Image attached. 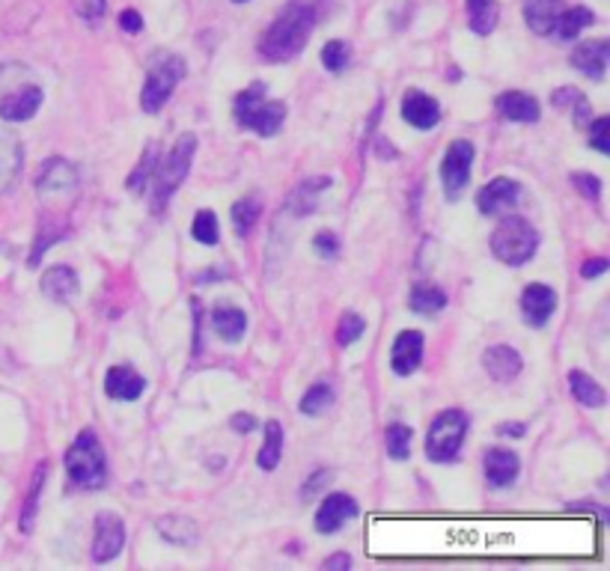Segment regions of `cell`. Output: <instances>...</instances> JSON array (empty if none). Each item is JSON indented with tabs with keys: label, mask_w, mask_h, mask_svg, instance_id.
<instances>
[{
	"label": "cell",
	"mask_w": 610,
	"mask_h": 571,
	"mask_svg": "<svg viewBox=\"0 0 610 571\" xmlns=\"http://www.w3.org/2000/svg\"><path fill=\"white\" fill-rule=\"evenodd\" d=\"M316 27V9L310 3H289L262 33L259 39V57L265 63H289L295 60L304 45L310 42Z\"/></svg>",
	"instance_id": "1"
},
{
	"label": "cell",
	"mask_w": 610,
	"mask_h": 571,
	"mask_svg": "<svg viewBox=\"0 0 610 571\" xmlns=\"http://www.w3.org/2000/svg\"><path fill=\"white\" fill-rule=\"evenodd\" d=\"M194 152H197V137L194 134H182L176 140V146L164 155V161L158 158L155 173H152V188H155L152 191V212L155 215H164V209L173 200L176 188L188 179Z\"/></svg>",
	"instance_id": "2"
},
{
	"label": "cell",
	"mask_w": 610,
	"mask_h": 571,
	"mask_svg": "<svg viewBox=\"0 0 610 571\" xmlns=\"http://www.w3.org/2000/svg\"><path fill=\"white\" fill-rule=\"evenodd\" d=\"M66 473L78 488L96 491L108 482V458L93 429H84L66 450Z\"/></svg>",
	"instance_id": "3"
},
{
	"label": "cell",
	"mask_w": 610,
	"mask_h": 571,
	"mask_svg": "<svg viewBox=\"0 0 610 571\" xmlns=\"http://www.w3.org/2000/svg\"><path fill=\"white\" fill-rule=\"evenodd\" d=\"M536 250H539V232L533 229L530 221H524L518 215H506L491 232V253L503 265L518 268V265L530 262Z\"/></svg>",
	"instance_id": "4"
},
{
	"label": "cell",
	"mask_w": 610,
	"mask_h": 571,
	"mask_svg": "<svg viewBox=\"0 0 610 571\" xmlns=\"http://www.w3.org/2000/svg\"><path fill=\"white\" fill-rule=\"evenodd\" d=\"M236 119L242 128L256 131L259 137H271L283 128L286 105L283 102H268L265 99V84L256 81L247 90L236 96Z\"/></svg>",
	"instance_id": "5"
},
{
	"label": "cell",
	"mask_w": 610,
	"mask_h": 571,
	"mask_svg": "<svg viewBox=\"0 0 610 571\" xmlns=\"http://www.w3.org/2000/svg\"><path fill=\"white\" fill-rule=\"evenodd\" d=\"M465 435H468V414L459 411V408L441 411L432 420L429 435H426V456H429V461H435V464L456 461V456L462 453Z\"/></svg>",
	"instance_id": "6"
},
{
	"label": "cell",
	"mask_w": 610,
	"mask_h": 571,
	"mask_svg": "<svg viewBox=\"0 0 610 571\" xmlns=\"http://www.w3.org/2000/svg\"><path fill=\"white\" fill-rule=\"evenodd\" d=\"M182 75H185L182 57H176V54L155 57L149 72H146V84L140 90V108L146 114H158L170 102V96H173L176 84L182 81Z\"/></svg>",
	"instance_id": "7"
},
{
	"label": "cell",
	"mask_w": 610,
	"mask_h": 571,
	"mask_svg": "<svg viewBox=\"0 0 610 571\" xmlns=\"http://www.w3.org/2000/svg\"><path fill=\"white\" fill-rule=\"evenodd\" d=\"M474 167V143L471 140H453L444 161H441V185L450 200H459L465 185L471 182Z\"/></svg>",
	"instance_id": "8"
},
{
	"label": "cell",
	"mask_w": 610,
	"mask_h": 571,
	"mask_svg": "<svg viewBox=\"0 0 610 571\" xmlns=\"http://www.w3.org/2000/svg\"><path fill=\"white\" fill-rule=\"evenodd\" d=\"M125 545V524L117 512H99L96 515V536H93V560L111 563L117 560Z\"/></svg>",
	"instance_id": "9"
},
{
	"label": "cell",
	"mask_w": 610,
	"mask_h": 571,
	"mask_svg": "<svg viewBox=\"0 0 610 571\" xmlns=\"http://www.w3.org/2000/svg\"><path fill=\"white\" fill-rule=\"evenodd\" d=\"M358 500L349 497V494H328L322 497L319 509H316V533L322 536H331V533H340L352 518H358Z\"/></svg>",
	"instance_id": "10"
},
{
	"label": "cell",
	"mask_w": 610,
	"mask_h": 571,
	"mask_svg": "<svg viewBox=\"0 0 610 571\" xmlns=\"http://www.w3.org/2000/svg\"><path fill=\"white\" fill-rule=\"evenodd\" d=\"M518 200H521V185L512 182V179H506V176H497V179H491V182H486V185L480 188V194H477V209H480L486 218H491V215H506V212H512V209L518 206Z\"/></svg>",
	"instance_id": "11"
},
{
	"label": "cell",
	"mask_w": 610,
	"mask_h": 571,
	"mask_svg": "<svg viewBox=\"0 0 610 571\" xmlns=\"http://www.w3.org/2000/svg\"><path fill=\"white\" fill-rule=\"evenodd\" d=\"M557 310V292L545 283H530L521 292V316L530 328H545Z\"/></svg>",
	"instance_id": "12"
},
{
	"label": "cell",
	"mask_w": 610,
	"mask_h": 571,
	"mask_svg": "<svg viewBox=\"0 0 610 571\" xmlns=\"http://www.w3.org/2000/svg\"><path fill=\"white\" fill-rule=\"evenodd\" d=\"M78 188V170L63 161V158H48L36 176V191L51 197V194H72Z\"/></svg>",
	"instance_id": "13"
},
{
	"label": "cell",
	"mask_w": 610,
	"mask_h": 571,
	"mask_svg": "<svg viewBox=\"0 0 610 571\" xmlns=\"http://www.w3.org/2000/svg\"><path fill=\"white\" fill-rule=\"evenodd\" d=\"M423 334L420 331H402L396 340H393V348H390V369L402 378L414 375L420 360H423Z\"/></svg>",
	"instance_id": "14"
},
{
	"label": "cell",
	"mask_w": 610,
	"mask_h": 571,
	"mask_svg": "<svg viewBox=\"0 0 610 571\" xmlns=\"http://www.w3.org/2000/svg\"><path fill=\"white\" fill-rule=\"evenodd\" d=\"M402 119L411 128L429 131V128H435L441 122V105L423 90H408L405 99H402Z\"/></svg>",
	"instance_id": "15"
},
{
	"label": "cell",
	"mask_w": 610,
	"mask_h": 571,
	"mask_svg": "<svg viewBox=\"0 0 610 571\" xmlns=\"http://www.w3.org/2000/svg\"><path fill=\"white\" fill-rule=\"evenodd\" d=\"M608 57H610L608 39H590V42H581V45L572 51V66H575L578 72H584L587 78H593V81H605Z\"/></svg>",
	"instance_id": "16"
},
{
	"label": "cell",
	"mask_w": 610,
	"mask_h": 571,
	"mask_svg": "<svg viewBox=\"0 0 610 571\" xmlns=\"http://www.w3.org/2000/svg\"><path fill=\"white\" fill-rule=\"evenodd\" d=\"M21 164H24V149L18 134H12L9 128H0V194H9L21 176Z\"/></svg>",
	"instance_id": "17"
},
{
	"label": "cell",
	"mask_w": 610,
	"mask_h": 571,
	"mask_svg": "<svg viewBox=\"0 0 610 571\" xmlns=\"http://www.w3.org/2000/svg\"><path fill=\"white\" fill-rule=\"evenodd\" d=\"M39 105H42V87H33V84L18 87V90L6 93L0 99V119H6V122H27L30 116L39 111Z\"/></svg>",
	"instance_id": "18"
},
{
	"label": "cell",
	"mask_w": 610,
	"mask_h": 571,
	"mask_svg": "<svg viewBox=\"0 0 610 571\" xmlns=\"http://www.w3.org/2000/svg\"><path fill=\"white\" fill-rule=\"evenodd\" d=\"M521 366H524L521 354L515 348H509V345H491L483 354V369L488 372V378L497 381V384H509L521 372Z\"/></svg>",
	"instance_id": "19"
},
{
	"label": "cell",
	"mask_w": 610,
	"mask_h": 571,
	"mask_svg": "<svg viewBox=\"0 0 610 571\" xmlns=\"http://www.w3.org/2000/svg\"><path fill=\"white\" fill-rule=\"evenodd\" d=\"M331 185H334V179H331V176H310V179L298 182V185H295V191L289 194V209H292V215H298V218L313 215V212L319 209L322 194H325Z\"/></svg>",
	"instance_id": "20"
},
{
	"label": "cell",
	"mask_w": 610,
	"mask_h": 571,
	"mask_svg": "<svg viewBox=\"0 0 610 571\" xmlns=\"http://www.w3.org/2000/svg\"><path fill=\"white\" fill-rule=\"evenodd\" d=\"M483 467H486L488 485L494 488H506L518 479L521 473V458L515 456L512 450H503V447H491L483 458Z\"/></svg>",
	"instance_id": "21"
},
{
	"label": "cell",
	"mask_w": 610,
	"mask_h": 571,
	"mask_svg": "<svg viewBox=\"0 0 610 571\" xmlns=\"http://www.w3.org/2000/svg\"><path fill=\"white\" fill-rule=\"evenodd\" d=\"M146 390V381L131 366H111L105 375V393L117 402H134Z\"/></svg>",
	"instance_id": "22"
},
{
	"label": "cell",
	"mask_w": 610,
	"mask_h": 571,
	"mask_svg": "<svg viewBox=\"0 0 610 571\" xmlns=\"http://www.w3.org/2000/svg\"><path fill=\"white\" fill-rule=\"evenodd\" d=\"M497 111H500L503 119H509V122H524V125L539 122V116H542L539 102H536L530 93H521V90H506V93H500V96H497Z\"/></svg>",
	"instance_id": "23"
},
{
	"label": "cell",
	"mask_w": 610,
	"mask_h": 571,
	"mask_svg": "<svg viewBox=\"0 0 610 571\" xmlns=\"http://www.w3.org/2000/svg\"><path fill=\"white\" fill-rule=\"evenodd\" d=\"M42 295L63 304V301H72L78 295V274L69 268V265H54L42 274Z\"/></svg>",
	"instance_id": "24"
},
{
	"label": "cell",
	"mask_w": 610,
	"mask_h": 571,
	"mask_svg": "<svg viewBox=\"0 0 610 571\" xmlns=\"http://www.w3.org/2000/svg\"><path fill=\"white\" fill-rule=\"evenodd\" d=\"M212 325H215V334H218L224 343H239L244 337V331H247V316H244V310H239L236 304L221 301V304H215V310H212Z\"/></svg>",
	"instance_id": "25"
},
{
	"label": "cell",
	"mask_w": 610,
	"mask_h": 571,
	"mask_svg": "<svg viewBox=\"0 0 610 571\" xmlns=\"http://www.w3.org/2000/svg\"><path fill=\"white\" fill-rule=\"evenodd\" d=\"M155 527H158L161 539L176 545V548H188V545H194L200 539L197 524L191 518H182V515H164Z\"/></svg>",
	"instance_id": "26"
},
{
	"label": "cell",
	"mask_w": 610,
	"mask_h": 571,
	"mask_svg": "<svg viewBox=\"0 0 610 571\" xmlns=\"http://www.w3.org/2000/svg\"><path fill=\"white\" fill-rule=\"evenodd\" d=\"M560 6L563 0H524V18H527V27L539 36L551 33L554 30V21L560 15Z\"/></svg>",
	"instance_id": "27"
},
{
	"label": "cell",
	"mask_w": 610,
	"mask_h": 571,
	"mask_svg": "<svg viewBox=\"0 0 610 571\" xmlns=\"http://www.w3.org/2000/svg\"><path fill=\"white\" fill-rule=\"evenodd\" d=\"M596 21V12L593 9H587V6H572V9H566V12H560L557 15V21H554V36L560 39V42H566V39H575L584 27H590Z\"/></svg>",
	"instance_id": "28"
},
{
	"label": "cell",
	"mask_w": 610,
	"mask_h": 571,
	"mask_svg": "<svg viewBox=\"0 0 610 571\" xmlns=\"http://www.w3.org/2000/svg\"><path fill=\"white\" fill-rule=\"evenodd\" d=\"M569 387H572V396H575L584 408H602V405L608 402L602 384H599L593 375H587V372H578V369L569 372Z\"/></svg>",
	"instance_id": "29"
},
{
	"label": "cell",
	"mask_w": 610,
	"mask_h": 571,
	"mask_svg": "<svg viewBox=\"0 0 610 571\" xmlns=\"http://www.w3.org/2000/svg\"><path fill=\"white\" fill-rule=\"evenodd\" d=\"M408 304H411L414 313L438 316V313L447 307V295H444V289H438V286H432V283H417V286L411 289Z\"/></svg>",
	"instance_id": "30"
},
{
	"label": "cell",
	"mask_w": 610,
	"mask_h": 571,
	"mask_svg": "<svg viewBox=\"0 0 610 571\" xmlns=\"http://www.w3.org/2000/svg\"><path fill=\"white\" fill-rule=\"evenodd\" d=\"M465 9H468V27L477 36H488L497 27V15H500L497 0H465Z\"/></svg>",
	"instance_id": "31"
},
{
	"label": "cell",
	"mask_w": 610,
	"mask_h": 571,
	"mask_svg": "<svg viewBox=\"0 0 610 571\" xmlns=\"http://www.w3.org/2000/svg\"><path fill=\"white\" fill-rule=\"evenodd\" d=\"M280 456H283V426H280L277 420H268V423H265V441H262V447H259L256 461H259L262 470H277Z\"/></svg>",
	"instance_id": "32"
},
{
	"label": "cell",
	"mask_w": 610,
	"mask_h": 571,
	"mask_svg": "<svg viewBox=\"0 0 610 571\" xmlns=\"http://www.w3.org/2000/svg\"><path fill=\"white\" fill-rule=\"evenodd\" d=\"M331 405H334V387L325 384V381L313 384V387L301 396V402H298L301 414H307V417H322Z\"/></svg>",
	"instance_id": "33"
},
{
	"label": "cell",
	"mask_w": 610,
	"mask_h": 571,
	"mask_svg": "<svg viewBox=\"0 0 610 571\" xmlns=\"http://www.w3.org/2000/svg\"><path fill=\"white\" fill-rule=\"evenodd\" d=\"M259 215H262V200H259V197H242V200H236L233 209H230V221H233V227H236V232H239L242 238L250 229L256 227Z\"/></svg>",
	"instance_id": "34"
},
{
	"label": "cell",
	"mask_w": 610,
	"mask_h": 571,
	"mask_svg": "<svg viewBox=\"0 0 610 571\" xmlns=\"http://www.w3.org/2000/svg\"><path fill=\"white\" fill-rule=\"evenodd\" d=\"M45 479H48V461H42L33 473V485L27 491V500H24V512H21V533H30L33 530V521H36V503H39V494L45 488Z\"/></svg>",
	"instance_id": "35"
},
{
	"label": "cell",
	"mask_w": 610,
	"mask_h": 571,
	"mask_svg": "<svg viewBox=\"0 0 610 571\" xmlns=\"http://www.w3.org/2000/svg\"><path fill=\"white\" fill-rule=\"evenodd\" d=\"M155 164H158V146H155V143H149V146H146V152H143V158H140V164H137V167H134V173L128 176L125 188H128L131 194H143L146 182H149V179H152V173H155Z\"/></svg>",
	"instance_id": "36"
},
{
	"label": "cell",
	"mask_w": 610,
	"mask_h": 571,
	"mask_svg": "<svg viewBox=\"0 0 610 571\" xmlns=\"http://www.w3.org/2000/svg\"><path fill=\"white\" fill-rule=\"evenodd\" d=\"M411 429L405 426V423H390L387 426V453H390V458H396V461H405V458L411 456Z\"/></svg>",
	"instance_id": "37"
},
{
	"label": "cell",
	"mask_w": 610,
	"mask_h": 571,
	"mask_svg": "<svg viewBox=\"0 0 610 571\" xmlns=\"http://www.w3.org/2000/svg\"><path fill=\"white\" fill-rule=\"evenodd\" d=\"M191 235L200 241V244H218V238H221V227H218V218H215V212L212 209H200L197 215H194V224H191Z\"/></svg>",
	"instance_id": "38"
},
{
	"label": "cell",
	"mask_w": 610,
	"mask_h": 571,
	"mask_svg": "<svg viewBox=\"0 0 610 571\" xmlns=\"http://www.w3.org/2000/svg\"><path fill=\"white\" fill-rule=\"evenodd\" d=\"M349 57H352V51H349V45L340 42V39H334V42H328V45L322 48V66H325L328 72H334V75H340V72L349 66Z\"/></svg>",
	"instance_id": "39"
},
{
	"label": "cell",
	"mask_w": 610,
	"mask_h": 571,
	"mask_svg": "<svg viewBox=\"0 0 610 571\" xmlns=\"http://www.w3.org/2000/svg\"><path fill=\"white\" fill-rule=\"evenodd\" d=\"M364 331V319H361L358 313H346V316L340 319V325H337V343L343 345V348H349V345H355L364 337Z\"/></svg>",
	"instance_id": "40"
},
{
	"label": "cell",
	"mask_w": 610,
	"mask_h": 571,
	"mask_svg": "<svg viewBox=\"0 0 610 571\" xmlns=\"http://www.w3.org/2000/svg\"><path fill=\"white\" fill-rule=\"evenodd\" d=\"M608 128H610L608 116H593L590 125H587V131H590V143H593V149H599L602 155H610Z\"/></svg>",
	"instance_id": "41"
},
{
	"label": "cell",
	"mask_w": 610,
	"mask_h": 571,
	"mask_svg": "<svg viewBox=\"0 0 610 571\" xmlns=\"http://www.w3.org/2000/svg\"><path fill=\"white\" fill-rule=\"evenodd\" d=\"M572 185L578 188V194H581L584 200L599 203V197H602V182H599V176H593V173H572Z\"/></svg>",
	"instance_id": "42"
},
{
	"label": "cell",
	"mask_w": 610,
	"mask_h": 571,
	"mask_svg": "<svg viewBox=\"0 0 610 571\" xmlns=\"http://www.w3.org/2000/svg\"><path fill=\"white\" fill-rule=\"evenodd\" d=\"M72 9L78 12V18H84L87 24H96L105 18L108 12V0H72Z\"/></svg>",
	"instance_id": "43"
},
{
	"label": "cell",
	"mask_w": 610,
	"mask_h": 571,
	"mask_svg": "<svg viewBox=\"0 0 610 571\" xmlns=\"http://www.w3.org/2000/svg\"><path fill=\"white\" fill-rule=\"evenodd\" d=\"M313 250H316V256H322V259H337V253H340V238H337V232H331V229L316 232Z\"/></svg>",
	"instance_id": "44"
},
{
	"label": "cell",
	"mask_w": 610,
	"mask_h": 571,
	"mask_svg": "<svg viewBox=\"0 0 610 571\" xmlns=\"http://www.w3.org/2000/svg\"><path fill=\"white\" fill-rule=\"evenodd\" d=\"M608 271V259L605 256H593V259H587L584 265H581V277L584 280H596V277H602Z\"/></svg>",
	"instance_id": "45"
},
{
	"label": "cell",
	"mask_w": 610,
	"mask_h": 571,
	"mask_svg": "<svg viewBox=\"0 0 610 571\" xmlns=\"http://www.w3.org/2000/svg\"><path fill=\"white\" fill-rule=\"evenodd\" d=\"M120 27L125 33H140V30H143V15H140L137 9H122Z\"/></svg>",
	"instance_id": "46"
},
{
	"label": "cell",
	"mask_w": 610,
	"mask_h": 571,
	"mask_svg": "<svg viewBox=\"0 0 610 571\" xmlns=\"http://www.w3.org/2000/svg\"><path fill=\"white\" fill-rule=\"evenodd\" d=\"M230 429L239 432V435H247V432L256 429V417H253V414H233V417H230Z\"/></svg>",
	"instance_id": "47"
},
{
	"label": "cell",
	"mask_w": 610,
	"mask_h": 571,
	"mask_svg": "<svg viewBox=\"0 0 610 571\" xmlns=\"http://www.w3.org/2000/svg\"><path fill=\"white\" fill-rule=\"evenodd\" d=\"M328 479H331V473H328V470H316V473H313V479L307 482V488H304L301 494H304V497H310V494H313V491H319V488H322V482H328Z\"/></svg>",
	"instance_id": "48"
},
{
	"label": "cell",
	"mask_w": 610,
	"mask_h": 571,
	"mask_svg": "<svg viewBox=\"0 0 610 571\" xmlns=\"http://www.w3.org/2000/svg\"><path fill=\"white\" fill-rule=\"evenodd\" d=\"M322 569H352V557L349 554H334V557H328L325 563H322Z\"/></svg>",
	"instance_id": "49"
},
{
	"label": "cell",
	"mask_w": 610,
	"mask_h": 571,
	"mask_svg": "<svg viewBox=\"0 0 610 571\" xmlns=\"http://www.w3.org/2000/svg\"><path fill=\"white\" fill-rule=\"evenodd\" d=\"M500 435H506V438H521V435H524V423H503V426H500Z\"/></svg>",
	"instance_id": "50"
},
{
	"label": "cell",
	"mask_w": 610,
	"mask_h": 571,
	"mask_svg": "<svg viewBox=\"0 0 610 571\" xmlns=\"http://www.w3.org/2000/svg\"><path fill=\"white\" fill-rule=\"evenodd\" d=\"M233 3H247V0H233Z\"/></svg>",
	"instance_id": "51"
}]
</instances>
